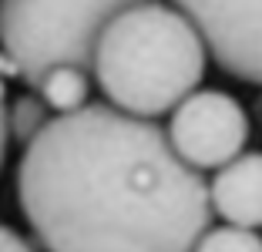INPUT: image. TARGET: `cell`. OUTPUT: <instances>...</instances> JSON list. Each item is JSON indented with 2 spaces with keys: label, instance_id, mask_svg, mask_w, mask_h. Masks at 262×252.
<instances>
[{
  "label": "cell",
  "instance_id": "obj_1",
  "mask_svg": "<svg viewBox=\"0 0 262 252\" xmlns=\"http://www.w3.org/2000/svg\"><path fill=\"white\" fill-rule=\"evenodd\" d=\"M17 205L47 252H195L212 229L208 178L158 121L108 101L51 118L24 148Z\"/></svg>",
  "mask_w": 262,
  "mask_h": 252
},
{
  "label": "cell",
  "instance_id": "obj_2",
  "mask_svg": "<svg viewBox=\"0 0 262 252\" xmlns=\"http://www.w3.org/2000/svg\"><path fill=\"white\" fill-rule=\"evenodd\" d=\"M205 68L199 27L171 4H124L108 20L91 64L108 104L141 121H158L192 98Z\"/></svg>",
  "mask_w": 262,
  "mask_h": 252
},
{
  "label": "cell",
  "instance_id": "obj_3",
  "mask_svg": "<svg viewBox=\"0 0 262 252\" xmlns=\"http://www.w3.org/2000/svg\"><path fill=\"white\" fill-rule=\"evenodd\" d=\"M121 0L88 4H44V0H7L0 4V47L17 77L40 88L51 71H91L98 40L108 20L121 10Z\"/></svg>",
  "mask_w": 262,
  "mask_h": 252
},
{
  "label": "cell",
  "instance_id": "obj_4",
  "mask_svg": "<svg viewBox=\"0 0 262 252\" xmlns=\"http://www.w3.org/2000/svg\"><path fill=\"white\" fill-rule=\"evenodd\" d=\"M165 135L178 158L205 175L242 155L249 141V115L242 101L232 98L229 91L199 88L171 111Z\"/></svg>",
  "mask_w": 262,
  "mask_h": 252
},
{
  "label": "cell",
  "instance_id": "obj_5",
  "mask_svg": "<svg viewBox=\"0 0 262 252\" xmlns=\"http://www.w3.org/2000/svg\"><path fill=\"white\" fill-rule=\"evenodd\" d=\"M225 74L262 88V4H178Z\"/></svg>",
  "mask_w": 262,
  "mask_h": 252
},
{
  "label": "cell",
  "instance_id": "obj_6",
  "mask_svg": "<svg viewBox=\"0 0 262 252\" xmlns=\"http://www.w3.org/2000/svg\"><path fill=\"white\" fill-rule=\"evenodd\" d=\"M212 212L235 229H262V152H242L208 182Z\"/></svg>",
  "mask_w": 262,
  "mask_h": 252
},
{
  "label": "cell",
  "instance_id": "obj_7",
  "mask_svg": "<svg viewBox=\"0 0 262 252\" xmlns=\"http://www.w3.org/2000/svg\"><path fill=\"white\" fill-rule=\"evenodd\" d=\"M88 91H91V81H88V71L81 68H57L40 81L37 94L47 104V111L57 115H74L81 108H88Z\"/></svg>",
  "mask_w": 262,
  "mask_h": 252
},
{
  "label": "cell",
  "instance_id": "obj_8",
  "mask_svg": "<svg viewBox=\"0 0 262 252\" xmlns=\"http://www.w3.org/2000/svg\"><path fill=\"white\" fill-rule=\"evenodd\" d=\"M51 111H47V104L40 101V94H20V98L14 101V104L7 108V128H10V138H17L24 148L31 145L34 138L40 135V131L47 128V121H51Z\"/></svg>",
  "mask_w": 262,
  "mask_h": 252
},
{
  "label": "cell",
  "instance_id": "obj_9",
  "mask_svg": "<svg viewBox=\"0 0 262 252\" xmlns=\"http://www.w3.org/2000/svg\"><path fill=\"white\" fill-rule=\"evenodd\" d=\"M195 252H262V236L235 225H212L199 239Z\"/></svg>",
  "mask_w": 262,
  "mask_h": 252
},
{
  "label": "cell",
  "instance_id": "obj_10",
  "mask_svg": "<svg viewBox=\"0 0 262 252\" xmlns=\"http://www.w3.org/2000/svg\"><path fill=\"white\" fill-rule=\"evenodd\" d=\"M0 252H34V245L27 242L20 232H14L10 225L0 222Z\"/></svg>",
  "mask_w": 262,
  "mask_h": 252
},
{
  "label": "cell",
  "instance_id": "obj_11",
  "mask_svg": "<svg viewBox=\"0 0 262 252\" xmlns=\"http://www.w3.org/2000/svg\"><path fill=\"white\" fill-rule=\"evenodd\" d=\"M7 145H10V128H7V84L0 77V168L7 158Z\"/></svg>",
  "mask_w": 262,
  "mask_h": 252
}]
</instances>
